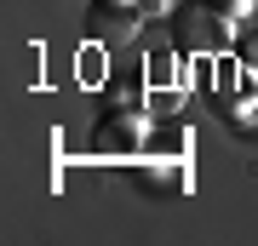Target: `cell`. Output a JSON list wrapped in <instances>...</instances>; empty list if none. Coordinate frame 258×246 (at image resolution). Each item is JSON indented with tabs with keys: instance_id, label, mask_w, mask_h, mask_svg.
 Returning a JSON list of instances; mask_svg holds the SVG:
<instances>
[{
	"instance_id": "cell-5",
	"label": "cell",
	"mask_w": 258,
	"mask_h": 246,
	"mask_svg": "<svg viewBox=\"0 0 258 246\" xmlns=\"http://www.w3.org/2000/svg\"><path fill=\"white\" fill-rule=\"evenodd\" d=\"M218 12H224V18H235V23H241V18L252 12V0H218Z\"/></svg>"
},
{
	"instance_id": "cell-2",
	"label": "cell",
	"mask_w": 258,
	"mask_h": 246,
	"mask_svg": "<svg viewBox=\"0 0 258 246\" xmlns=\"http://www.w3.org/2000/svg\"><path fill=\"white\" fill-rule=\"evenodd\" d=\"M98 46H126L138 35V6L132 0H92V18H86Z\"/></svg>"
},
{
	"instance_id": "cell-3",
	"label": "cell",
	"mask_w": 258,
	"mask_h": 246,
	"mask_svg": "<svg viewBox=\"0 0 258 246\" xmlns=\"http://www.w3.org/2000/svg\"><path fill=\"white\" fill-rule=\"evenodd\" d=\"M144 137H149V115H120V120H109L98 132V143L103 149H138Z\"/></svg>"
},
{
	"instance_id": "cell-4",
	"label": "cell",
	"mask_w": 258,
	"mask_h": 246,
	"mask_svg": "<svg viewBox=\"0 0 258 246\" xmlns=\"http://www.w3.org/2000/svg\"><path fill=\"white\" fill-rule=\"evenodd\" d=\"M235 52H241L247 69H258V18H247V23L235 29Z\"/></svg>"
},
{
	"instance_id": "cell-1",
	"label": "cell",
	"mask_w": 258,
	"mask_h": 246,
	"mask_svg": "<svg viewBox=\"0 0 258 246\" xmlns=\"http://www.w3.org/2000/svg\"><path fill=\"white\" fill-rule=\"evenodd\" d=\"M235 18H224L218 6H201V12H178V40L195 46V52H224L235 46Z\"/></svg>"
}]
</instances>
